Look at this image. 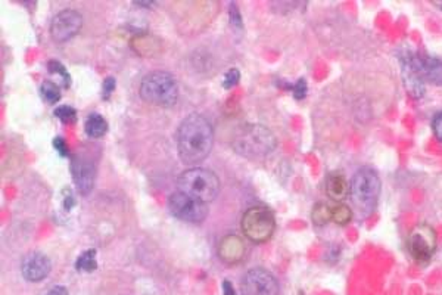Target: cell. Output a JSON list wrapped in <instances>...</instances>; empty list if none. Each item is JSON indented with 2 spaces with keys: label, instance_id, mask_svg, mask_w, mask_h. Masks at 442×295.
Instances as JSON below:
<instances>
[{
  "label": "cell",
  "instance_id": "obj_21",
  "mask_svg": "<svg viewBox=\"0 0 442 295\" xmlns=\"http://www.w3.org/2000/svg\"><path fill=\"white\" fill-rule=\"evenodd\" d=\"M40 94L44 98V101L49 104H55L61 99V89L55 81H43L40 86Z\"/></svg>",
  "mask_w": 442,
  "mask_h": 295
},
{
  "label": "cell",
  "instance_id": "obj_6",
  "mask_svg": "<svg viewBox=\"0 0 442 295\" xmlns=\"http://www.w3.org/2000/svg\"><path fill=\"white\" fill-rule=\"evenodd\" d=\"M242 231L250 241L262 244L269 241L276 231V220L272 210L262 206L251 207L242 217Z\"/></svg>",
  "mask_w": 442,
  "mask_h": 295
},
{
  "label": "cell",
  "instance_id": "obj_14",
  "mask_svg": "<svg viewBox=\"0 0 442 295\" xmlns=\"http://www.w3.org/2000/svg\"><path fill=\"white\" fill-rule=\"evenodd\" d=\"M217 253L225 263L236 264L245 256V244L236 235H227L220 241Z\"/></svg>",
  "mask_w": 442,
  "mask_h": 295
},
{
  "label": "cell",
  "instance_id": "obj_13",
  "mask_svg": "<svg viewBox=\"0 0 442 295\" xmlns=\"http://www.w3.org/2000/svg\"><path fill=\"white\" fill-rule=\"evenodd\" d=\"M73 176L76 186L81 195L91 194L95 186L96 179V167L86 156H78L73 163Z\"/></svg>",
  "mask_w": 442,
  "mask_h": 295
},
{
  "label": "cell",
  "instance_id": "obj_29",
  "mask_svg": "<svg viewBox=\"0 0 442 295\" xmlns=\"http://www.w3.org/2000/svg\"><path fill=\"white\" fill-rule=\"evenodd\" d=\"M229 11H230L229 15H230V19H232L233 24H235L236 27H240V26H242V18H240V14H239V11H237V6L233 4V5L230 6Z\"/></svg>",
  "mask_w": 442,
  "mask_h": 295
},
{
  "label": "cell",
  "instance_id": "obj_2",
  "mask_svg": "<svg viewBox=\"0 0 442 295\" xmlns=\"http://www.w3.org/2000/svg\"><path fill=\"white\" fill-rule=\"evenodd\" d=\"M381 177L370 167H361L352 176L349 195L361 219L373 214L381 195Z\"/></svg>",
  "mask_w": 442,
  "mask_h": 295
},
{
  "label": "cell",
  "instance_id": "obj_27",
  "mask_svg": "<svg viewBox=\"0 0 442 295\" xmlns=\"http://www.w3.org/2000/svg\"><path fill=\"white\" fill-rule=\"evenodd\" d=\"M53 148H55L62 156L68 155V146H66L65 141L61 138V136H58V138L53 139Z\"/></svg>",
  "mask_w": 442,
  "mask_h": 295
},
{
  "label": "cell",
  "instance_id": "obj_11",
  "mask_svg": "<svg viewBox=\"0 0 442 295\" xmlns=\"http://www.w3.org/2000/svg\"><path fill=\"white\" fill-rule=\"evenodd\" d=\"M407 58L413 66V70L420 79H422V81L442 86V59L425 54H410V52H407Z\"/></svg>",
  "mask_w": 442,
  "mask_h": 295
},
{
  "label": "cell",
  "instance_id": "obj_23",
  "mask_svg": "<svg viewBox=\"0 0 442 295\" xmlns=\"http://www.w3.org/2000/svg\"><path fill=\"white\" fill-rule=\"evenodd\" d=\"M55 116L63 123H74L77 120V111L70 105H61L55 109Z\"/></svg>",
  "mask_w": 442,
  "mask_h": 295
},
{
  "label": "cell",
  "instance_id": "obj_16",
  "mask_svg": "<svg viewBox=\"0 0 442 295\" xmlns=\"http://www.w3.org/2000/svg\"><path fill=\"white\" fill-rule=\"evenodd\" d=\"M400 62H401V70H403V77H404V84L407 87L408 92L411 94L413 98H422L423 94H425V86H423V81L422 79H420L416 71L413 70V66L407 58V54L403 55L400 58Z\"/></svg>",
  "mask_w": 442,
  "mask_h": 295
},
{
  "label": "cell",
  "instance_id": "obj_25",
  "mask_svg": "<svg viewBox=\"0 0 442 295\" xmlns=\"http://www.w3.org/2000/svg\"><path fill=\"white\" fill-rule=\"evenodd\" d=\"M287 87L292 90L297 99H304L305 98V95H307V83H305L304 79L298 80L294 86H287Z\"/></svg>",
  "mask_w": 442,
  "mask_h": 295
},
{
  "label": "cell",
  "instance_id": "obj_12",
  "mask_svg": "<svg viewBox=\"0 0 442 295\" xmlns=\"http://www.w3.org/2000/svg\"><path fill=\"white\" fill-rule=\"evenodd\" d=\"M51 271V260L46 254L34 251L24 257L21 263V274L29 282H40L48 278Z\"/></svg>",
  "mask_w": 442,
  "mask_h": 295
},
{
  "label": "cell",
  "instance_id": "obj_28",
  "mask_svg": "<svg viewBox=\"0 0 442 295\" xmlns=\"http://www.w3.org/2000/svg\"><path fill=\"white\" fill-rule=\"evenodd\" d=\"M114 89H115V80L113 77L105 79V81H103V96H105V99L109 98V95L113 94Z\"/></svg>",
  "mask_w": 442,
  "mask_h": 295
},
{
  "label": "cell",
  "instance_id": "obj_19",
  "mask_svg": "<svg viewBox=\"0 0 442 295\" xmlns=\"http://www.w3.org/2000/svg\"><path fill=\"white\" fill-rule=\"evenodd\" d=\"M330 210H332V221L339 226H346L352 220V210L345 202H335L334 206H330Z\"/></svg>",
  "mask_w": 442,
  "mask_h": 295
},
{
  "label": "cell",
  "instance_id": "obj_20",
  "mask_svg": "<svg viewBox=\"0 0 442 295\" xmlns=\"http://www.w3.org/2000/svg\"><path fill=\"white\" fill-rule=\"evenodd\" d=\"M312 220L317 226H324L329 221H332V210L330 206L326 202H319L314 206L312 213Z\"/></svg>",
  "mask_w": 442,
  "mask_h": 295
},
{
  "label": "cell",
  "instance_id": "obj_22",
  "mask_svg": "<svg viewBox=\"0 0 442 295\" xmlns=\"http://www.w3.org/2000/svg\"><path fill=\"white\" fill-rule=\"evenodd\" d=\"M48 70H49L51 74L59 76L61 83H62L63 87H70V84H71V77H70L68 71H66V68H65L59 61H55V59L51 61V62L48 64Z\"/></svg>",
  "mask_w": 442,
  "mask_h": 295
},
{
  "label": "cell",
  "instance_id": "obj_32",
  "mask_svg": "<svg viewBox=\"0 0 442 295\" xmlns=\"http://www.w3.org/2000/svg\"><path fill=\"white\" fill-rule=\"evenodd\" d=\"M438 6H439V8H441V9H442V4H439V5H438Z\"/></svg>",
  "mask_w": 442,
  "mask_h": 295
},
{
  "label": "cell",
  "instance_id": "obj_30",
  "mask_svg": "<svg viewBox=\"0 0 442 295\" xmlns=\"http://www.w3.org/2000/svg\"><path fill=\"white\" fill-rule=\"evenodd\" d=\"M46 295H68V291H66V288H63L61 285H56V286L51 288Z\"/></svg>",
  "mask_w": 442,
  "mask_h": 295
},
{
  "label": "cell",
  "instance_id": "obj_18",
  "mask_svg": "<svg viewBox=\"0 0 442 295\" xmlns=\"http://www.w3.org/2000/svg\"><path fill=\"white\" fill-rule=\"evenodd\" d=\"M76 269L83 274H91L98 269V261H96V251L95 249H87V251L81 253L76 261Z\"/></svg>",
  "mask_w": 442,
  "mask_h": 295
},
{
  "label": "cell",
  "instance_id": "obj_15",
  "mask_svg": "<svg viewBox=\"0 0 442 295\" xmlns=\"http://www.w3.org/2000/svg\"><path fill=\"white\" fill-rule=\"evenodd\" d=\"M326 194L335 202L345 201L349 195V184L345 176L341 173H330L326 179Z\"/></svg>",
  "mask_w": 442,
  "mask_h": 295
},
{
  "label": "cell",
  "instance_id": "obj_9",
  "mask_svg": "<svg viewBox=\"0 0 442 295\" xmlns=\"http://www.w3.org/2000/svg\"><path fill=\"white\" fill-rule=\"evenodd\" d=\"M240 291L242 295H279V282L269 270L254 267L242 278Z\"/></svg>",
  "mask_w": 442,
  "mask_h": 295
},
{
  "label": "cell",
  "instance_id": "obj_24",
  "mask_svg": "<svg viewBox=\"0 0 442 295\" xmlns=\"http://www.w3.org/2000/svg\"><path fill=\"white\" fill-rule=\"evenodd\" d=\"M239 79H240V73L236 70V68H230V70L225 74L223 86L226 89H230V87H233V86H236L239 83Z\"/></svg>",
  "mask_w": 442,
  "mask_h": 295
},
{
  "label": "cell",
  "instance_id": "obj_3",
  "mask_svg": "<svg viewBox=\"0 0 442 295\" xmlns=\"http://www.w3.org/2000/svg\"><path fill=\"white\" fill-rule=\"evenodd\" d=\"M233 149L247 158H262L273 152L277 146L276 136L261 124H245L236 130Z\"/></svg>",
  "mask_w": 442,
  "mask_h": 295
},
{
  "label": "cell",
  "instance_id": "obj_1",
  "mask_svg": "<svg viewBox=\"0 0 442 295\" xmlns=\"http://www.w3.org/2000/svg\"><path fill=\"white\" fill-rule=\"evenodd\" d=\"M214 145V129L201 114L187 116L177 133V149L182 161L193 166L204 161Z\"/></svg>",
  "mask_w": 442,
  "mask_h": 295
},
{
  "label": "cell",
  "instance_id": "obj_10",
  "mask_svg": "<svg viewBox=\"0 0 442 295\" xmlns=\"http://www.w3.org/2000/svg\"><path fill=\"white\" fill-rule=\"evenodd\" d=\"M83 27V16L74 9H63L58 12L51 24V34L56 41L73 39Z\"/></svg>",
  "mask_w": 442,
  "mask_h": 295
},
{
  "label": "cell",
  "instance_id": "obj_8",
  "mask_svg": "<svg viewBox=\"0 0 442 295\" xmlns=\"http://www.w3.org/2000/svg\"><path fill=\"white\" fill-rule=\"evenodd\" d=\"M436 232L433 231L432 226L422 223L417 224L410 234L407 246L411 257L417 263L426 264L432 260L436 251Z\"/></svg>",
  "mask_w": 442,
  "mask_h": 295
},
{
  "label": "cell",
  "instance_id": "obj_4",
  "mask_svg": "<svg viewBox=\"0 0 442 295\" xmlns=\"http://www.w3.org/2000/svg\"><path fill=\"white\" fill-rule=\"evenodd\" d=\"M140 96L149 104L168 108L179 99V86L171 74L153 71L143 77L140 83Z\"/></svg>",
  "mask_w": 442,
  "mask_h": 295
},
{
  "label": "cell",
  "instance_id": "obj_7",
  "mask_svg": "<svg viewBox=\"0 0 442 295\" xmlns=\"http://www.w3.org/2000/svg\"><path fill=\"white\" fill-rule=\"evenodd\" d=\"M168 209L174 217L189 223H201L208 216L207 202L180 191L170 196Z\"/></svg>",
  "mask_w": 442,
  "mask_h": 295
},
{
  "label": "cell",
  "instance_id": "obj_31",
  "mask_svg": "<svg viewBox=\"0 0 442 295\" xmlns=\"http://www.w3.org/2000/svg\"><path fill=\"white\" fill-rule=\"evenodd\" d=\"M223 288H225V295H235V291H233L232 282H229V281H225V284H223Z\"/></svg>",
  "mask_w": 442,
  "mask_h": 295
},
{
  "label": "cell",
  "instance_id": "obj_5",
  "mask_svg": "<svg viewBox=\"0 0 442 295\" xmlns=\"http://www.w3.org/2000/svg\"><path fill=\"white\" fill-rule=\"evenodd\" d=\"M177 186L180 192L204 202H211L220 192V180L218 176L208 169L193 167L179 176Z\"/></svg>",
  "mask_w": 442,
  "mask_h": 295
},
{
  "label": "cell",
  "instance_id": "obj_26",
  "mask_svg": "<svg viewBox=\"0 0 442 295\" xmlns=\"http://www.w3.org/2000/svg\"><path fill=\"white\" fill-rule=\"evenodd\" d=\"M432 130H433L435 138L439 142H442V111L438 112V114L433 117V120H432Z\"/></svg>",
  "mask_w": 442,
  "mask_h": 295
},
{
  "label": "cell",
  "instance_id": "obj_17",
  "mask_svg": "<svg viewBox=\"0 0 442 295\" xmlns=\"http://www.w3.org/2000/svg\"><path fill=\"white\" fill-rule=\"evenodd\" d=\"M86 133L91 138H102L108 131V123L101 114H91L86 120Z\"/></svg>",
  "mask_w": 442,
  "mask_h": 295
}]
</instances>
